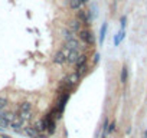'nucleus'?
I'll list each match as a JSON object with an SVG mask.
<instances>
[{"label": "nucleus", "instance_id": "nucleus-5", "mask_svg": "<svg viewBox=\"0 0 147 138\" xmlns=\"http://www.w3.org/2000/svg\"><path fill=\"white\" fill-rule=\"evenodd\" d=\"M63 46L65 48H68L69 50H78L80 52V49H81V43H80V40H77V39H68L65 43H63Z\"/></svg>", "mask_w": 147, "mask_h": 138}, {"label": "nucleus", "instance_id": "nucleus-9", "mask_svg": "<svg viewBox=\"0 0 147 138\" xmlns=\"http://www.w3.org/2000/svg\"><path fill=\"white\" fill-rule=\"evenodd\" d=\"M68 5H69V9H71V10H80V9L84 7V5H82L81 0H69Z\"/></svg>", "mask_w": 147, "mask_h": 138}, {"label": "nucleus", "instance_id": "nucleus-24", "mask_svg": "<svg viewBox=\"0 0 147 138\" xmlns=\"http://www.w3.org/2000/svg\"><path fill=\"white\" fill-rule=\"evenodd\" d=\"M143 138H147V131H144V132H143Z\"/></svg>", "mask_w": 147, "mask_h": 138}, {"label": "nucleus", "instance_id": "nucleus-8", "mask_svg": "<svg viewBox=\"0 0 147 138\" xmlns=\"http://www.w3.org/2000/svg\"><path fill=\"white\" fill-rule=\"evenodd\" d=\"M78 58H80V52L78 50H71L69 55H68V58H66V62L69 65H75L77 60H78Z\"/></svg>", "mask_w": 147, "mask_h": 138}, {"label": "nucleus", "instance_id": "nucleus-1", "mask_svg": "<svg viewBox=\"0 0 147 138\" xmlns=\"http://www.w3.org/2000/svg\"><path fill=\"white\" fill-rule=\"evenodd\" d=\"M80 39L85 43V45H90V46H94L95 43V38H94V33L88 29H81L80 32Z\"/></svg>", "mask_w": 147, "mask_h": 138}, {"label": "nucleus", "instance_id": "nucleus-23", "mask_svg": "<svg viewBox=\"0 0 147 138\" xmlns=\"http://www.w3.org/2000/svg\"><path fill=\"white\" fill-rule=\"evenodd\" d=\"M98 62H100V53H95V55H94V59H92V63L97 65Z\"/></svg>", "mask_w": 147, "mask_h": 138}, {"label": "nucleus", "instance_id": "nucleus-10", "mask_svg": "<svg viewBox=\"0 0 147 138\" xmlns=\"http://www.w3.org/2000/svg\"><path fill=\"white\" fill-rule=\"evenodd\" d=\"M53 62H55L56 65H63V63L66 62V59H65V56L62 55L61 50H58V52L53 55Z\"/></svg>", "mask_w": 147, "mask_h": 138}, {"label": "nucleus", "instance_id": "nucleus-4", "mask_svg": "<svg viewBox=\"0 0 147 138\" xmlns=\"http://www.w3.org/2000/svg\"><path fill=\"white\" fill-rule=\"evenodd\" d=\"M23 127H25V121L16 114V117L10 121L9 128H13V129H23Z\"/></svg>", "mask_w": 147, "mask_h": 138}, {"label": "nucleus", "instance_id": "nucleus-21", "mask_svg": "<svg viewBox=\"0 0 147 138\" xmlns=\"http://www.w3.org/2000/svg\"><path fill=\"white\" fill-rule=\"evenodd\" d=\"M115 131V122L113 121V122H110L108 124V128H107V134H111V132H114Z\"/></svg>", "mask_w": 147, "mask_h": 138}, {"label": "nucleus", "instance_id": "nucleus-2", "mask_svg": "<svg viewBox=\"0 0 147 138\" xmlns=\"http://www.w3.org/2000/svg\"><path fill=\"white\" fill-rule=\"evenodd\" d=\"M77 19H78V20H80L82 25L88 26V25H90V22L92 20L91 10H84V9H80V10H77Z\"/></svg>", "mask_w": 147, "mask_h": 138}, {"label": "nucleus", "instance_id": "nucleus-15", "mask_svg": "<svg viewBox=\"0 0 147 138\" xmlns=\"http://www.w3.org/2000/svg\"><path fill=\"white\" fill-rule=\"evenodd\" d=\"M127 78H128V69H127V66L124 65V66L121 68V75H120L121 84H125V82H127Z\"/></svg>", "mask_w": 147, "mask_h": 138}, {"label": "nucleus", "instance_id": "nucleus-17", "mask_svg": "<svg viewBox=\"0 0 147 138\" xmlns=\"http://www.w3.org/2000/svg\"><path fill=\"white\" fill-rule=\"evenodd\" d=\"M87 62H88V56L87 55H80V58H78V60L75 63V68H78V66H81V65H84Z\"/></svg>", "mask_w": 147, "mask_h": 138}, {"label": "nucleus", "instance_id": "nucleus-3", "mask_svg": "<svg viewBox=\"0 0 147 138\" xmlns=\"http://www.w3.org/2000/svg\"><path fill=\"white\" fill-rule=\"evenodd\" d=\"M29 138H45L46 137V134H42V132H39L36 128H33L32 125H29V127H23V129H22Z\"/></svg>", "mask_w": 147, "mask_h": 138}, {"label": "nucleus", "instance_id": "nucleus-20", "mask_svg": "<svg viewBox=\"0 0 147 138\" xmlns=\"http://www.w3.org/2000/svg\"><path fill=\"white\" fill-rule=\"evenodd\" d=\"M0 128H9V122L2 115H0Z\"/></svg>", "mask_w": 147, "mask_h": 138}, {"label": "nucleus", "instance_id": "nucleus-14", "mask_svg": "<svg viewBox=\"0 0 147 138\" xmlns=\"http://www.w3.org/2000/svg\"><path fill=\"white\" fill-rule=\"evenodd\" d=\"M124 38H125V30H120V32L114 36V46H118Z\"/></svg>", "mask_w": 147, "mask_h": 138}, {"label": "nucleus", "instance_id": "nucleus-18", "mask_svg": "<svg viewBox=\"0 0 147 138\" xmlns=\"http://www.w3.org/2000/svg\"><path fill=\"white\" fill-rule=\"evenodd\" d=\"M7 107H9V99L6 96H0V108L6 109Z\"/></svg>", "mask_w": 147, "mask_h": 138}, {"label": "nucleus", "instance_id": "nucleus-16", "mask_svg": "<svg viewBox=\"0 0 147 138\" xmlns=\"http://www.w3.org/2000/svg\"><path fill=\"white\" fill-rule=\"evenodd\" d=\"M33 109V104L29 101H25L19 105V111H32Z\"/></svg>", "mask_w": 147, "mask_h": 138}, {"label": "nucleus", "instance_id": "nucleus-11", "mask_svg": "<svg viewBox=\"0 0 147 138\" xmlns=\"http://www.w3.org/2000/svg\"><path fill=\"white\" fill-rule=\"evenodd\" d=\"M18 115L26 122V121H30L32 118H33V114H32V111H19L18 112Z\"/></svg>", "mask_w": 147, "mask_h": 138}, {"label": "nucleus", "instance_id": "nucleus-12", "mask_svg": "<svg viewBox=\"0 0 147 138\" xmlns=\"http://www.w3.org/2000/svg\"><path fill=\"white\" fill-rule=\"evenodd\" d=\"M33 128H36L39 132H42V134H45L46 132V125H45V122H43V119H39V121H36L33 125H32Z\"/></svg>", "mask_w": 147, "mask_h": 138}, {"label": "nucleus", "instance_id": "nucleus-6", "mask_svg": "<svg viewBox=\"0 0 147 138\" xmlns=\"http://www.w3.org/2000/svg\"><path fill=\"white\" fill-rule=\"evenodd\" d=\"M81 78H82V76H81V75H80L78 72H74V74H71V75H69V76L66 78V81H68V82H69V84H71L72 86H77V85L80 84Z\"/></svg>", "mask_w": 147, "mask_h": 138}, {"label": "nucleus", "instance_id": "nucleus-13", "mask_svg": "<svg viewBox=\"0 0 147 138\" xmlns=\"http://www.w3.org/2000/svg\"><path fill=\"white\" fill-rule=\"evenodd\" d=\"M107 29H108V25H107V22H104V23H102V26H101V30H100V43H101V45H102V43H104V40H105Z\"/></svg>", "mask_w": 147, "mask_h": 138}, {"label": "nucleus", "instance_id": "nucleus-19", "mask_svg": "<svg viewBox=\"0 0 147 138\" xmlns=\"http://www.w3.org/2000/svg\"><path fill=\"white\" fill-rule=\"evenodd\" d=\"M62 35H63V38H65L66 40H68V39H74V38H72V32H71V30L63 29V30H62Z\"/></svg>", "mask_w": 147, "mask_h": 138}, {"label": "nucleus", "instance_id": "nucleus-7", "mask_svg": "<svg viewBox=\"0 0 147 138\" xmlns=\"http://www.w3.org/2000/svg\"><path fill=\"white\" fill-rule=\"evenodd\" d=\"M68 25H69V29H71V32H77V33H78V32L82 29V23H81L78 19H72V20H71Z\"/></svg>", "mask_w": 147, "mask_h": 138}, {"label": "nucleus", "instance_id": "nucleus-25", "mask_svg": "<svg viewBox=\"0 0 147 138\" xmlns=\"http://www.w3.org/2000/svg\"><path fill=\"white\" fill-rule=\"evenodd\" d=\"M82 2V5H85V3H88V0H81Z\"/></svg>", "mask_w": 147, "mask_h": 138}, {"label": "nucleus", "instance_id": "nucleus-22", "mask_svg": "<svg viewBox=\"0 0 147 138\" xmlns=\"http://www.w3.org/2000/svg\"><path fill=\"white\" fill-rule=\"evenodd\" d=\"M120 22H121V30H124L125 29V25H127V17L125 16H121V20Z\"/></svg>", "mask_w": 147, "mask_h": 138}]
</instances>
